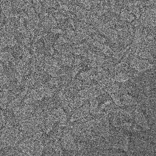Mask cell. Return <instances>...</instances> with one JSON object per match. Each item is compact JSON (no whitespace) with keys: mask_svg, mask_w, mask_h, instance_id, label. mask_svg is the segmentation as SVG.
<instances>
[{"mask_svg":"<svg viewBox=\"0 0 156 156\" xmlns=\"http://www.w3.org/2000/svg\"><path fill=\"white\" fill-rule=\"evenodd\" d=\"M96 71H97L96 68H93L92 69H90L89 71L81 73L79 76L80 78L82 80H86L92 74H94V72Z\"/></svg>","mask_w":156,"mask_h":156,"instance_id":"52a82bcc","label":"cell"},{"mask_svg":"<svg viewBox=\"0 0 156 156\" xmlns=\"http://www.w3.org/2000/svg\"><path fill=\"white\" fill-rule=\"evenodd\" d=\"M80 67L79 66H77V67L74 68V70H73V72L72 73V76L73 78H74L75 76L77 74V73H78V72L80 71Z\"/></svg>","mask_w":156,"mask_h":156,"instance_id":"8fae6325","label":"cell"},{"mask_svg":"<svg viewBox=\"0 0 156 156\" xmlns=\"http://www.w3.org/2000/svg\"><path fill=\"white\" fill-rule=\"evenodd\" d=\"M134 19H135V17H134L133 14H129L128 15L126 20H127L129 22H131L132 21H134Z\"/></svg>","mask_w":156,"mask_h":156,"instance_id":"7c38bea8","label":"cell"},{"mask_svg":"<svg viewBox=\"0 0 156 156\" xmlns=\"http://www.w3.org/2000/svg\"><path fill=\"white\" fill-rule=\"evenodd\" d=\"M98 102L95 98L90 99V114L93 115H96L103 113L101 109L98 108Z\"/></svg>","mask_w":156,"mask_h":156,"instance_id":"277c9868","label":"cell"},{"mask_svg":"<svg viewBox=\"0 0 156 156\" xmlns=\"http://www.w3.org/2000/svg\"><path fill=\"white\" fill-rule=\"evenodd\" d=\"M137 19L136 20H135L133 21H133V23H132L134 26L136 27H137L139 26L140 25V21H139Z\"/></svg>","mask_w":156,"mask_h":156,"instance_id":"5bb4252c","label":"cell"},{"mask_svg":"<svg viewBox=\"0 0 156 156\" xmlns=\"http://www.w3.org/2000/svg\"><path fill=\"white\" fill-rule=\"evenodd\" d=\"M121 103L127 106H131L138 105V103L135 98L128 94H124L121 97Z\"/></svg>","mask_w":156,"mask_h":156,"instance_id":"5b68a950","label":"cell"},{"mask_svg":"<svg viewBox=\"0 0 156 156\" xmlns=\"http://www.w3.org/2000/svg\"><path fill=\"white\" fill-rule=\"evenodd\" d=\"M89 113H90V105L89 104H85L75 112L72 117L71 121H76L84 117H86L89 115Z\"/></svg>","mask_w":156,"mask_h":156,"instance_id":"3957f363","label":"cell"},{"mask_svg":"<svg viewBox=\"0 0 156 156\" xmlns=\"http://www.w3.org/2000/svg\"><path fill=\"white\" fill-rule=\"evenodd\" d=\"M108 93L111 97H112V99H113V101L117 105V106L119 107H123L124 105L121 103L120 99L119 97H118V96L116 95L115 94V93L110 92H107Z\"/></svg>","mask_w":156,"mask_h":156,"instance_id":"ba28073f","label":"cell"},{"mask_svg":"<svg viewBox=\"0 0 156 156\" xmlns=\"http://www.w3.org/2000/svg\"><path fill=\"white\" fill-rule=\"evenodd\" d=\"M129 144V137L127 135L124 137L123 142L122 144V149L125 151H127Z\"/></svg>","mask_w":156,"mask_h":156,"instance_id":"9c48e42d","label":"cell"},{"mask_svg":"<svg viewBox=\"0 0 156 156\" xmlns=\"http://www.w3.org/2000/svg\"><path fill=\"white\" fill-rule=\"evenodd\" d=\"M128 12L126 10H123L121 12L120 14L121 18L122 20H126L128 15Z\"/></svg>","mask_w":156,"mask_h":156,"instance_id":"30bf717a","label":"cell"},{"mask_svg":"<svg viewBox=\"0 0 156 156\" xmlns=\"http://www.w3.org/2000/svg\"><path fill=\"white\" fill-rule=\"evenodd\" d=\"M6 1H10V0H6Z\"/></svg>","mask_w":156,"mask_h":156,"instance_id":"9a60e30c","label":"cell"},{"mask_svg":"<svg viewBox=\"0 0 156 156\" xmlns=\"http://www.w3.org/2000/svg\"><path fill=\"white\" fill-rule=\"evenodd\" d=\"M130 63L132 67L139 72L151 69L154 65L147 59L138 58L135 56L131 58Z\"/></svg>","mask_w":156,"mask_h":156,"instance_id":"6da1fadb","label":"cell"},{"mask_svg":"<svg viewBox=\"0 0 156 156\" xmlns=\"http://www.w3.org/2000/svg\"><path fill=\"white\" fill-rule=\"evenodd\" d=\"M134 118L136 123L141 127L146 129V130H150L148 122L147 120L144 115L142 112L139 104L136 105L135 111H134Z\"/></svg>","mask_w":156,"mask_h":156,"instance_id":"7a4b0ae2","label":"cell"},{"mask_svg":"<svg viewBox=\"0 0 156 156\" xmlns=\"http://www.w3.org/2000/svg\"><path fill=\"white\" fill-rule=\"evenodd\" d=\"M111 79L114 82L123 83L129 80V77L125 73H121L116 75L113 78L111 77Z\"/></svg>","mask_w":156,"mask_h":156,"instance_id":"8992f818","label":"cell"},{"mask_svg":"<svg viewBox=\"0 0 156 156\" xmlns=\"http://www.w3.org/2000/svg\"><path fill=\"white\" fill-rule=\"evenodd\" d=\"M82 62V60L81 58H77L75 59V60L74 61V65H78L80 64Z\"/></svg>","mask_w":156,"mask_h":156,"instance_id":"4fadbf2b","label":"cell"}]
</instances>
